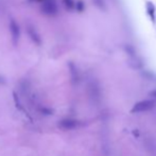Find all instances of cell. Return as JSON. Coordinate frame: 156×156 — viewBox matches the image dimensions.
I'll use <instances>...</instances> for the list:
<instances>
[{
    "instance_id": "1",
    "label": "cell",
    "mask_w": 156,
    "mask_h": 156,
    "mask_svg": "<svg viewBox=\"0 0 156 156\" xmlns=\"http://www.w3.org/2000/svg\"><path fill=\"white\" fill-rule=\"evenodd\" d=\"M155 105V102L152 100H144V101H140L138 103H136L134 105L132 109H131V113L132 114H137V113H143L147 112V111H150L152 109Z\"/></svg>"
},
{
    "instance_id": "2",
    "label": "cell",
    "mask_w": 156,
    "mask_h": 156,
    "mask_svg": "<svg viewBox=\"0 0 156 156\" xmlns=\"http://www.w3.org/2000/svg\"><path fill=\"white\" fill-rule=\"evenodd\" d=\"M41 11L43 13L47 15H55L57 13V6H56V3L52 0H47V1H45L43 6H41Z\"/></svg>"
},
{
    "instance_id": "3",
    "label": "cell",
    "mask_w": 156,
    "mask_h": 156,
    "mask_svg": "<svg viewBox=\"0 0 156 156\" xmlns=\"http://www.w3.org/2000/svg\"><path fill=\"white\" fill-rule=\"evenodd\" d=\"M79 125V121L73 119H64L59 123V127L63 130H73Z\"/></svg>"
},
{
    "instance_id": "4",
    "label": "cell",
    "mask_w": 156,
    "mask_h": 156,
    "mask_svg": "<svg viewBox=\"0 0 156 156\" xmlns=\"http://www.w3.org/2000/svg\"><path fill=\"white\" fill-rule=\"evenodd\" d=\"M10 31H11V35H12L13 41L16 44L17 41L19 39V26H18V24L14 19L10 20Z\"/></svg>"
},
{
    "instance_id": "5",
    "label": "cell",
    "mask_w": 156,
    "mask_h": 156,
    "mask_svg": "<svg viewBox=\"0 0 156 156\" xmlns=\"http://www.w3.org/2000/svg\"><path fill=\"white\" fill-rule=\"evenodd\" d=\"M27 31H28V34H29V36L31 37V39L33 41V43H35L36 45H41V37H39V35L37 34V32L35 31V29L33 28V27L29 26L28 28H27Z\"/></svg>"
},
{
    "instance_id": "6",
    "label": "cell",
    "mask_w": 156,
    "mask_h": 156,
    "mask_svg": "<svg viewBox=\"0 0 156 156\" xmlns=\"http://www.w3.org/2000/svg\"><path fill=\"white\" fill-rule=\"evenodd\" d=\"M63 3L67 10H72L74 8V3L72 0H63Z\"/></svg>"
},
{
    "instance_id": "7",
    "label": "cell",
    "mask_w": 156,
    "mask_h": 156,
    "mask_svg": "<svg viewBox=\"0 0 156 156\" xmlns=\"http://www.w3.org/2000/svg\"><path fill=\"white\" fill-rule=\"evenodd\" d=\"M70 69H71V73H72V80L73 81H77L78 79V74L77 72H76V68H74V66L72 65V64H70Z\"/></svg>"
},
{
    "instance_id": "8",
    "label": "cell",
    "mask_w": 156,
    "mask_h": 156,
    "mask_svg": "<svg viewBox=\"0 0 156 156\" xmlns=\"http://www.w3.org/2000/svg\"><path fill=\"white\" fill-rule=\"evenodd\" d=\"M13 94H14V100H15V103H16V106H17L19 109H24L22 108V106H21V104H20V101H19V99H18V97H17V94L14 92Z\"/></svg>"
},
{
    "instance_id": "9",
    "label": "cell",
    "mask_w": 156,
    "mask_h": 156,
    "mask_svg": "<svg viewBox=\"0 0 156 156\" xmlns=\"http://www.w3.org/2000/svg\"><path fill=\"white\" fill-rule=\"evenodd\" d=\"M77 9L79 10V11H83V10H84V3H83L82 1H79V2L77 3Z\"/></svg>"
},
{
    "instance_id": "10",
    "label": "cell",
    "mask_w": 156,
    "mask_h": 156,
    "mask_svg": "<svg viewBox=\"0 0 156 156\" xmlns=\"http://www.w3.org/2000/svg\"><path fill=\"white\" fill-rule=\"evenodd\" d=\"M4 82H6V80L3 79L2 77H0V84H4Z\"/></svg>"
},
{
    "instance_id": "11",
    "label": "cell",
    "mask_w": 156,
    "mask_h": 156,
    "mask_svg": "<svg viewBox=\"0 0 156 156\" xmlns=\"http://www.w3.org/2000/svg\"><path fill=\"white\" fill-rule=\"evenodd\" d=\"M30 1H36V2H45L47 0H30Z\"/></svg>"
},
{
    "instance_id": "12",
    "label": "cell",
    "mask_w": 156,
    "mask_h": 156,
    "mask_svg": "<svg viewBox=\"0 0 156 156\" xmlns=\"http://www.w3.org/2000/svg\"><path fill=\"white\" fill-rule=\"evenodd\" d=\"M151 94H152V96H154V97H156V89L152 91V92H151Z\"/></svg>"
}]
</instances>
